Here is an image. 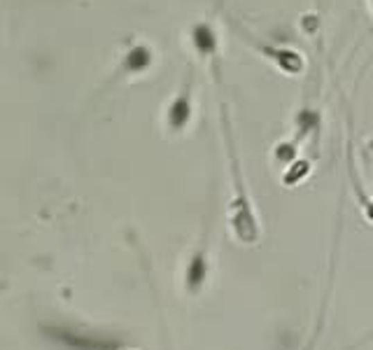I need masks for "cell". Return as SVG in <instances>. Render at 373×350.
<instances>
[{
	"label": "cell",
	"instance_id": "6da1fadb",
	"mask_svg": "<svg viewBox=\"0 0 373 350\" xmlns=\"http://www.w3.org/2000/svg\"><path fill=\"white\" fill-rule=\"evenodd\" d=\"M220 112H222L224 140H227V155H229V164H231V180H234V199H231V213H229L231 231H234L238 243L254 245L261 236V227H259V220H257V215H254L252 201H250V196H248L245 182H243L241 159H238L234 133H231V122H229L227 105L224 103L220 105Z\"/></svg>",
	"mask_w": 373,
	"mask_h": 350
},
{
	"label": "cell",
	"instance_id": "7a4b0ae2",
	"mask_svg": "<svg viewBox=\"0 0 373 350\" xmlns=\"http://www.w3.org/2000/svg\"><path fill=\"white\" fill-rule=\"evenodd\" d=\"M241 37H245V42L257 54H261L266 61H271L282 75H287V78H297V75L304 73L306 59H304V54L297 52V49L282 47V44H273V42H259L254 35H250L248 30H241Z\"/></svg>",
	"mask_w": 373,
	"mask_h": 350
},
{
	"label": "cell",
	"instance_id": "3957f363",
	"mask_svg": "<svg viewBox=\"0 0 373 350\" xmlns=\"http://www.w3.org/2000/svg\"><path fill=\"white\" fill-rule=\"evenodd\" d=\"M191 117H194V73L189 70L186 78L182 80V85L175 91V96L166 105V117H164L166 131L182 133L191 124Z\"/></svg>",
	"mask_w": 373,
	"mask_h": 350
},
{
	"label": "cell",
	"instance_id": "277c9868",
	"mask_svg": "<svg viewBox=\"0 0 373 350\" xmlns=\"http://www.w3.org/2000/svg\"><path fill=\"white\" fill-rule=\"evenodd\" d=\"M154 66V49L145 42H133L121 54L117 75L121 78H136V75L147 73Z\"/></svg>",
	"mask_w": 373,
	"mask_h": 350
},
{
	"label": "cell",
	"instance_id": "5b68a950",
	"mask_svg": "<svg viewBox=\"0 0 373 350\" xmlns=\"http://www.w3.org/2000/svg\"><path fill=\"white\" fill-rule=\"evenodd\" d=\"M191 47L194 52L201 56V59L217 61L220 56V35H217V28L212 21H196L191 26Z\"/></svg>",
	"mask_w": 373,
	"mask_h": 350
},
{
	"label": "cell",
	"instance_id": "8992f818",
	"mask_svg": "<svg viewBox=\"0 0 373 350\" xmlns=\"http://www.w3.org/2000/svg\"><path fill=\"white\" fill-rule=\"evenodd\" d=\"M205 276H208V247L201 245L198 250H194V254L189 257V264H186V271H184L186 288L191 292H198L203 288Z\"/></svg>",
	"mask_w": 373,
	"mask_h": 350
},
{
	"label": "cell",
	"instance_id": "52a82bcc",
	"mask_svg": "<svg viewBox=\"0 0 373 350\" xmlns=\"http://www.w3.org/2000/svg\"><path fill=\"white\" fill-rule=\"evenodd\" d=\"M313 173V164L308 159H294L289 166L282 170V184L285 187H297Z\"/></svg>",
	"mask_w": 373,
	"mask_h": 350
},
{
	"label": "cell",
	"instance_id": "ba28073f",
	"mask_svg": "<svg viewBox=\"0 0 373 350\" xmlns=\"http://www.w3.org/2000/svg\"><path fill=\"white\" fill-rule=\"evenodd\" d=\"M297 129H299V138H304V136H308V133L318 131L320 129V112L318 110H301L297 114Z\"/></svg>",
	"mask_w": 373,
	"mask_h": 350
},
{
	"label": "cell",
	"instance_id": "9c48e42d",
	"mask_svg": "<svg viewBox=\"0 0 373 350\" xmlns=\"http://www.w3.org/2000/svg\"><path fill=\"white\" fill-rule=\"evenodd\" d=\"M273 157L278 164H292L294 159H299V140H282V143L275 145Z\"/></svg>",
	"mask_w": 373,
	"mask_h": 350
},
{
	"label": "cell",
	"instance_id": "30bf717a",
	"mask_svg": "<svg viewBox=\"0 0 373 350\" xmlns=\"http://www.w3.org/2000/svg\"><path fill=\"white\" fill-rule=\"evenodd\" d=\"M369 8H371V12H373V0H369Z\"/></svg>",
	"mask_w": 373,
	"mask_h": 350
}]
</instances>
